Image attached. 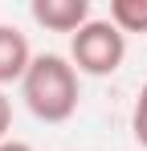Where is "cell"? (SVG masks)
Masks as SVG:
<instances>
[{
	"instance_id": "obj_1",
	"label": "cell",
	"mask_w": 147,
	"mask_h": 151,
	"mask_svg": "<svg viewBox=\"0 0 147 151\" xmlns=\"http://www.w3.org/2000/svg\"><path fill=\"white\" fill-rule=\"evenodd\" d=\"M21 98L33 110V119L41 123H66L78 110L82 86H78V70L70 57L61 53H37L29 74L21 82Z\"/></svg>"
},
{
	"instance_id": "obj_2",
	"label": "cell",
	"mask_w": 147,
	"mask_h": 151,
	"mask_svg": "<svg viewBox=\"0 0 147 151\" xmlns=\"http://www.w3.org/2000/svg\"><path fill=\"white\" fill-rule=\"evenodd\" d=\"M70 61L78 74L90 78H110L127 61V33L115 21H90L86 29H78L70 37Z\"/></svg>"
},
{
	"instance_id": "obj_3",
	"label": "cell",
	"mask_w": 147,
	"mask_h": 151,
	"mask_svg": "<svg viewBox=\"0 0 147 151\" xmlns=\"http://www.w3.org/2000/svg\"><path fill=\"white\" fill-rule=\"evenodd\" d=\"M33 21L49 33H78L86 29L94 17H90V0H33Z\"/></svg>"
},
{
	"instance_id": "obj_4",
	"label": "cell",
	"mask_w": 147,
	"mask_h": 151,
	"mask_svg": "<svg viewBox=\"0 0 147 151\" xmlns=\"http://www.w3.org/2000/svg\"><path fill=\"white\" fill-rule=\"evenodd\" d=\"M33 65V49H29V37L17 25H0V86L8 82H24Z\"/></svg>"
},
{
	"instance_id": "obj_5",
	"label": "cell",
	"mask_w": 147,
	"mask_h": 151,
	"mask_svg": "<svg viewBox=\"0 0 147 151\" xmlns=\"http://www.w3.org/2000/svg\"><path fill=\"white\" fill-rule=\"evenodd\" d=\"M110 21L122 33H147V0H110Z\"/></svg>"
},
{
	"instance_id": "obj_6",
	"label": "cell",
	"mask_w": 147,
	"mask_h": 151,
	"mask_svg": "<svg viewBox=\"0 0 147 151\" xmlns=\"http://www.w3.org/2000/svg\"><path fill=\"white\" fill-rule=\"evenodd\" d=\"M131 135H135L139 147H147V82L139 90V98H135V106H131Z\"/></svg>"
},
{
	"instance_id": "obj_7",
	"label": "cell",
	"mask_w": 147,
	"mask_h": 151,
	"mask_svg": "<svg viewBox=\"0 0 147 151\" xmlns=\"http://www.w3.org/2000/svg\"><path fill=\"white\" fill-rule=\"evenodd\" d=\"M8 127H12V102L4 98V90H0V143H4V135H8Z\"/></svg>"
},
{
	"instance_id": "obj_8",
	"label": "cell",
	"mask_w": 147,
	"mask_h": 151,
	"mask_svg": "<svg viewBox=\"0 0 147 151\" xmlns=\"http://www.w3.org/2000/svg\"><path fill=\"white\" fill-rule=\"evenodd\" d=\"M0 151H33V147H29V143H21V139H4V143H0Z\"/></svg>"
}]
</instances>
